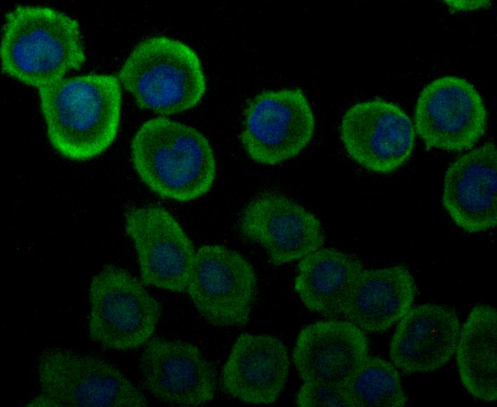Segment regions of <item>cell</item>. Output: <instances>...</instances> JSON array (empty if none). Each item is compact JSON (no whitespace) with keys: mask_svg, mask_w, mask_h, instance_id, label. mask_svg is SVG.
I'll list each match as a JSON object with an SVG mask.
<instances>
[{"mask_svg":"<svg viewBox=\"0 0 497 407\" xmlns=\"http://www.w3.org/2000/svg\"><path fill=\"white\" fill-rule=\"evenodd\" d=\"M38 91L48 138L63 156L90 159L114 141L122 101L116 76L88 74L63 78Z\"/></svg>","mask_w":497,"mask_h":407,"instance_id":"obj_1","label":"cell"},{"mask_svg":"<svg viewBox=\"0 0 497 407\" xmlns=\"http://www.w3.org/2000/svg\"><path fill=\"white\" fill-rule=\"evenodd\" d=\"M79 22L44 6L19 5L5 15L0 46L4 73L39 89L61 79L86 61Z\"/></svg>","mask_w":497,"mask_h":407,"instance_id":"obj_2","label":"cell"},{"mask_svg":"<svg viewBox=\"0 0 497 407\" xmlns=\"http://www.w3.org/2000/svg\"><path fill=\"white\" fill-rule=\"evenodd\" d=\"M133 168L157 195L194 200L210 190L216 178L212 147L197 128L164 116L144 122L131 144Z\"/></svg>","mask_w":497,"mask_h":407,"instance_id":"obj_3","label":"cell"},{"mask_svg":"<svg viewBox=\"0 0 497 407\" xmlns=\"http://www.w3.org/2000/svg\"><path fill=\"white\" fill-rule=\"evenodd\" d=\"M118 79L139 107L161 115L194 107L206 90L197 53L164 36L139 42L122 65Z\"/></svg>","mask_w":497,"mask_h":407,"instance_id":"obj_4","label":"cell"},{"mask_svg":"<svg viewBox=\"0 0 497 407\" xmlns=\"http://www.w3.org/2000/svg\"><path fill=\"white\" fill-rule=\"evenodd\" d=\"M40 392L63 407H143L144 394L113 363L91 353L60 346L37 357Z\"/></svg>","mask_w":497,"mask_h":407,"instance_id":"obj_5","label":"cell"},{"mask_svg":"<svg viewBox=\"0 0 497 407\" xmlns=\"http://www.w3.org/2000/svg\"><path fill=\"white\" fill-rule=\"evenodd\" d=\"M143 281L128 270L105 265L88 288V334L102 347L128 350L143 346L159 323L161 307Z\"/></svg>","mask_w":497,"mask_h":407,"instance_id":"obj_6","label":"cell"},{"mask_svg":"<svg viewBox=\"0 0 497 407\" xmlns=\"http://www.w3.org/2000/svg\"><path fill=\"white\" fill-rule=\"evenodd\" d=\"M314 128V112L302 89L266 90L247 103L239 138L251 159L273 166L299 154Z\"/></svg>","mask_w":497,"mask_h":407,"instance_id":"obj_7","label":"cell"},{"mask_svg":"<svg viewBox=\"0 0 497 407\" xmlns=\"http://www.w3.org/2000/svg\"><path fill=\"white\" fill-rule=\"evenodd\" d=\"M257 289L255 270L239 252L219 244H205L196 251L186 293L211 325H246Z\"/></svg>","mask_w":497,"mask_h":407,"instance_id":"obj_8","label":"cell"},{"mask_svg":"<svg viewBox=\"0 0 497 407\" xmlns=\"http://www.w3.org/2000/svg\"><path fill=\"white\" fill-rule=\"evenodd\" d=\"M487 110L476 88L453 75L426 84L416 100L413 127L428 149L461 152L485 133Z\"/></svg>","mask_w":497,"mask_h":407,"instance_id":"obj_9","label":"cell"},{"mask_svg":"<svg viewBox=\"0 0 497 407\" xmlns=\"http://www.w3.org/2000/svg\"><path fill=\"white\" fill-rule=\"evenodd\" d=\"M340 138L348 156L380 174L397 170L412 154L416 132L398 105L380 98L359 102L341 118Z\"/></svg>","mask_w":497,"mask_h":407,"instance_id":"obj_10","label":"cell"},{"mask_svg":"<svg viewBox=\"0 0 497 407\" xmlns=\"http://www.w3.org/2000/svg\"><path fill=\"white\" fill-rule=\"evenodd\" d=\"M124 223L143 283L174 293L186 292L196 250L175 217L164 207L143 206L129 209Z\"/></svg>","mask_w":497,"mask_h":407,"instance_id":"obj_11","label":"cell"},{"mask_svg":"<svg viewBox=\"0 0 497 407\" xmlns=\"http://www.w3.org/2000/svg\"><path fill=\"white\" fill-rule=\"evenodd\" d=\"M143 387L160 401L197 406L215 396L218 375L213 363L194 344L164 337L151 338L138 360Z\"/></svg>","mask_w":497,"mask_h":407,"instance_id":"obj_12","label":"cell"},{"mask_svg":"<svg viewBox=\"0 0 497 407\" xmlns=\"http://www.w3.org/2000/svg\"><path fill=\"white\" fill-rule=\"evenodd\" d=\"M238 227L260 245L275 265L300 260L322 248L325 234L319 219L291 198L265 193L241 211Z\"/></svg>","mask_w":497,"mask_h":407,"instance_id":"obj_13","label":"cell"},{"mask_svg":"<svg viewBox=\"0 0 497 407\" xmlns=\"http://www.w3.org/2000/svg\"><path fill=\"white\" fill-rule=\"evenodd\" d=\"M442 205L463 230L479 233L497 225V151L493 142L460 155L448 167Z\"/></svg>","mask_w":497,"mask_h":407,"instance_id":"obj_14","label":"cell"},{"mask_svg":"<svg viewBox=\"0 0 497 407\" xmlns=\"http://www.w3.org/2000/svg\"><path fill=\"white\" fill-rule=\"evenodd\" d=\"M364 331L347 321L329 319L305 326L292 359L303 382L341 387L369 356Z\"/></svg>","mask_w":497,"mask_h":407,"instance_id":"obj_15","label":"cell"},{"mask_svg":"<svg viewBox=\"0 0 497 407\" xmlns=\"http://www.w3.org/2000/svg\"><path fill=\"white\" fill-rule=\"evenodd\" d=\"M289 358L286 345L267 334L237 337L223 365L221 384L229 395L251 404H270L287 382Z\"/></svg>","mask_w":497,"mask_h":407,"instance_id":"obj_16","label":"cell"},{"mask_svg":"<svg viewBox=\"0 0 497 407\" xmlns=\"http://www.w3.org/2000/svg\"><path fill=\"white\" fill-rule=\"evenodd\" d=\"M460 331L457 314L449 307L425 303L411 308L391 339V362L405 373L435 371L455 354Z\"/></svg>","mask_w":497,"mask_h":407,"instance_id":"obj_17","label":"cell"},{"mask_svg":"<svg viewBox=\"0 0 497 407\" xmlns=\"http://www.w3.org/2000/svg\"><path fill=\"white\" fill-rule=\"evenodd\" d=\"M416 293L415 279L404 265L363 269L347 298L343 318L364 333H382L411 308Z\"/></svg>","mask_w":497,"mask_h":407,"instance_id":"obj_18","label":"cell"},{"mask_svg":"<svg viewBox=\"0 0 497 407\" xmlns=\"http://www.w3.org/2000/svg\"><path fill=\"white\" fill-rule=\"evenodd\" d=\"M363 269L356 256L333 248H320L299 261L294 289L310 311L338 319Z\"/></svg>","mask_w":497,"mask_h":407,"instance_id":"obj_19","label":"cell"},{"mask_svg":"<svg viewBox=\"0 0 497 407\" xmlns=\"http://www.w3.org/2000/svg\"><path fill=\"white\" fill-rule=\"evenodd\" d=\"M460 381L475 398L497 400V312L489 305H477L465 321L456 347Z\"/></svg>","mask_w":497,"mask_h":407,"instance_id":"obj_20","label":"cell"},{"mask_svg":"<svg viewBox=\"0 0 497 407\" xmlns=\"http://www.w3.org/2000/svg\"><path fill=\"white\" fill-rule=\"evenodd\" d=\"M350 407H402L407 397L392 362L369 356L341 388Z\"/></svg>","mask_w":497,"mask_h":407,"instance_id":"obj_21","label":"cell"},{"mask_svg":"<svg viewBox=\"0 0 497 407\" xmlns=\"http://www.w3.org/2000/svg\"><path fill=\"white\" fill-rule=\"evenodd\" d=\"M300 407L348 406L341 387L325 384L304 382L296 397Z\"/></svg>","mask_w":497,"mask_h":407,"instance_id":"obj_22","label":"cell"},{"mask_svg":"<svg viewBox=\"0 0 497 407\" xmlns=\"http://www.w3.org/2000/svg\"><path fill=\"white\" fill-rule=\"evenodd\" d=\"M444 2L458 11L475 10L490 5L489 1H444Z\"/></svg>","mask_w":497,"mask_h":407,"instance_id":"obj_23","label":"cell"},{"mask_svg":"<svg viewBox=\"0 0 497 407\" xmlns=\"http://www.w3.org/2000/svg\"><path fill=\"white\" fill-rule=\"evenodd\" d=\"M27 406H57L56 403L48 396L39 393L35 396L27 404Z\"/></svg>","mask_w":497,"mask_h":407,"instance_id":"obj_24","label":"cell"}]
</instances>
